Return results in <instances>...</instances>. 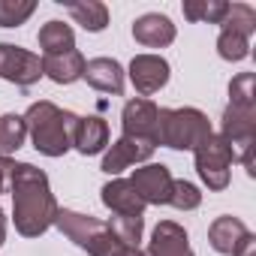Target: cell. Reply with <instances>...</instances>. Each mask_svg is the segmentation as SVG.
I'll return each instance as SVG.
<instances>
[{
	"label": "cell",
	"instance_id": "obj_1",
	"mask_svg": "<svg viewBox=\"0 0 256 256\" xmlns=\"http://www.w3.org/2000/svg\"><path fill=\"white\" fill-rule=\"evenodd\" d=\"M12 187V223L24 238H40L54 226L58 202L48 187V175L34 163H12L10 172Z\"/></svg>",
	"mask_w": 256,
	"mask_h": 256
},
{
	"label": "cell",
	"instance_id": "obj_2",
	"mask_svg": "<svg viewBox=\"0 0 256 256\" xmlns=\"http://www.w3.org/2000/svg\"><path fill=\"white\" fill-rule=\"evenodd\" d=\"M24 126H28V136L34 142V148L46 157H64L72 148V133H76V124L78 114L66 112L48 100L34 102L24 114Z\"/></svg>",
	"mask_w": 256,
	"mask_h": 256
},
{
	"label": "cell",
	"instance_id": "obj_3",
	"mask_svg": "<svg viewBox=\"0 0 256 256\" xmlns=\"http://www.w3.org/2000/svg\"><path fill=\"white\" fill-rule=\"evenodd\" d=\"M211 133V120L199 108H160L157 114V145L172 151H196Z\"/></svg>",
	"mask_w": 256,
	"mask_h": 256
},
{
	"label": "cell",
	"instance_id": "obj_4",
	"mask_svg": "<svg viewBox=\"0 0 256 256\" xmlns=\"http://www.w3.org/2000/svg\"><path fill=\"white\" fill-rule=\"evenodd\" d=\"M232 157V163H241L247 175H253V145H256V108H223V126L217 133Z\"/></svg>",
	"mask_w": 256,
	"mask_h": 256
},
{
	"label": "cell",
	"instance_id": "obj_5",
	"mask_svg": "<svg viewBox=\"0 0 256 256\" xmlns=\"http://www.w3.org/2000/svg\"><path fill=\"white\" fill-rule=\"evenodd\" d=\"M193 157H196V172H199V178H202V184L208 190H226L229 187L232 157H229V151H226V145H223V139L217 133H211L193 151Z\"/></svg>",
	"mask_w": 256,
	"mask_h": 256
},
{
	"label": "cell",
	"instance_id": "obj_6",
	"mask_svg": "<svg viewBox=\"0 0 256 256\" xmlns=\"http://www.w3.org/2000/svg\"><path fill=\"white\" fill-rule=\"evenodd\" d=\"M0 78L18 88H30L42 78V58L22 46L0 42Z\"/></svg>",
	"mask_w": 256,
	"mask_h": 256
},
{
	"label": "cell",
	"instance_id": "obj_7",
	"mask_svg": "<svg viewBox=\"0 0 256 256\" xmlns=\"http://www.w3.org/2000/svg\"><path fill=\"white\" fill-rule=\"evenodd\" d=\"M157 151V142L151 139H136V136H120L118 142H112L106 148V157H102V172L106 175H120L124 169H130L136 163H148L151 154Z\"/></svg>",
	"mask_w": 256,
	"mask_h": 256
},
{
	"label": "cell",
	"instance_id": "obj_8",
	"mask_svg": "<svg viewBox=\"0 0 256 256\" xmlns=\"http://www.w3.org/2000/svg\"><path fill=\"white\" fill-rule=\"evenodd\" d=\"M172 181L175 178H172L169 166H163V163H145V166L133 169V178H130L133 190L139 193V199L145 205H166Z\"/></svg>",
	"mask_w": 256,
	"mask_h": 256
},
{
	"label": "cell",
	"instance_id": "obj_9",
	"mask_svg": "<svg viewBox=\"0 0 256 256\" xmlns=\"http://www.w3.org/2000/svg\"><path fill=\"white\" fill-rule=\"evenodd\" d=\"M54 226H58L70 241H76L82 250H88V247L108 229L106 220H96V217H90V214H78V211H72V208H58Z\"/></svg>",
	"mask_w": 256,
	"mask_h": 256
},
{
	"label": "cell",
	"instance_id": "obj_10",
	"mask_svg": "<svg viewBox=\"0 0 256 256\" xmlns=\"http://www.w3.org/2000/svg\"><path fill=\"white\" fill-rule=\"evenodd\" d=\"M157 114L160 108L145 100V96H136L124 106L120 112V126H124V136H136V139H151L157 142Z\"/></svg>",
	"mask_w": 256,
	"mask_h": 256
},
{
	"label": "cell",
	"instance_id": "obj_11",
	"mask_svg": "<svg viewBox=\"0 0 256 256\" xmlns=\"http://www.w3.org/2000/svg\"><path fill=\"white\" fill-rule=\"evenodd\" d=\"M130 82L145 96L157 94L169 82V60L160 54H136L130 60Z\"/></svg>",
	"mask_w": 256,
	"mask_h": 256
},
{
	"label": "cell",
	"instance_id": "obj_12",
	"mask_svg": "<svg viewBox=\"0 0 256 256\" xmlns=\"http://www.w3.org/2000/svg\"><path fill=\"white\" fill-rule=\"evenodd\" d=\"M253 238V232L238 220V217H217L211 226H208V244L220 253V256H238V250Z\"/></svg>",
	"mask_w": 256,
	"mask_h": 256
},
{
	"label": "cell",
	"instance_id": "obj_13",
	"mask_svg": "<svg viewBox=\"0 0 256 256\" xmlns=\"http://www.w3.org/2000/svg\"><path fill=\"white\" fill-rule=\"evenodd\" d=\"M145 256H193L187 229L175 220H160L154 235H151V244H148Z\"/></svg>",
	"mask_w": 256,
	"mask_h": 256
},
{
	"label": "cell",
	"instance_id": "obj_14",
	"mask_svg": "<svg viewBox=\"0 0 256 256\" xmlns=\"http://www.w3.org/2000/svg\"><path fill=\"white\" fill-rule=\"evenodd\" d=\"M133 40L145 48H163L175 42V24L163 12H145L133 22Z\"/></svg>",
	"mask_w": 256,
	"mask_h": 256
},
{
	"label": "cell",
	"instance_id": "obj_15",
	"mask_svg": "<svg viewBox=\"0 0 256 256\" xmlns=\"http://www.w3.org/2000/svg\"><path fill=\"white\" fill-rule=\"evenodd\" d=\"M94 90H102V94H124V66L114 60V58H94L84 64V76H82Z\"/></svg>",
	"mask_w": 256,
	"mask_h": 256
},
{
	"label": "cell",
	"instance_id": "obj_16",
	"mask_svg": "<svg viewBox=\"0 0 256 256\" xmlns=\"http://www.w3.org/2000/svg\"><path fill=\"white\" fill-rule=\"evenodd\" d=\"M72 148H76L78 154H84V157L106 151V148H108V124H106L100 114L78 118L76 133H72Z\"/></svg>",
	"mask_w": 256,
	"mask_h": 256
},
{
	"label": "cell",
	"instance_id": "obj_17",
	"mask_svg": "<svg viewBox=\"0 0 256 256\" xmlns=\"http://www.w3.org/2000/svg\"><path fill=\"white\" fill-rule=\"evenodd\" d=\"M100 199H102V205L112 214H136V217H142V211H145V202L139 199V193L133 190V184L124 181V178L108 181L100 190Z\"/></svg>",
	"mask_w": 256,
	"mask_h": 256
},
{
	"label": "cell",
	"instance_id": "obj_18",
	"mask_svg": "<svg viewBox=\"0 0 256 256\" xmlns=\"http://www.w3.org/2000/svg\"><path fill=\"white\" fill-rule=\"evenodd\" d=\"M84 58L82 52H64V54H46L42 58V76H48L54 84H72L84 76Z\"/></svg>",
	"mask_w": 256,
	"mask_h": 256
},
{
	"label": "cell",
	"instance_id": "obj_19",
	"mask_svg": "<svg viewBox=\"0 0 256 256\" xmlns=\"http://www.w3.org/2000/svg\"><path fill=\"white\" fill-rule=\"evenodd\" d=\"M40 48L46 54H64V52H72L76 48V34L70 24L52 18L40 28Z\"/></svg>",
	"mask_w": 256,
	"mask_h": 256
},
{
	"label": "cell",
	"instance_id": "obj_20",
	"mask_svg": "<svg viewBox=\"0 0 256 256\" xmlns=\"http://www.w3.org/2000/svg\"><path fill=\"white\" fill-rule=\"evenodd\" d=\"M28 139V126H24V118L16 114V112H6L0 114V157H12Z\"/></svg>",
	"mask_w": 256,
	"mask_h": 256
},
{
	"label": "cell",
	"instance_id": "obj_21",
	"mask_svg": "<svg viewBox=\"0 0 256 256\" xmlns=\"http://www.w3.org/2000/svg\"><path fill=\"white\" fill-rule=\"evenodd\" d=\"M66 10H70L72 22H76V24H82L84 30H90V34H100V30H106V28H108V6H106V4H100V0L70 4Z\"/></svg>",
	"mask_w": 256,
	"mask_h": 256
},
{
	"label": "cell",
	"instance_id": "obj_22",
	"mask_svg": "<svg viewBox=\"0 0 256 256\" xmlns=\"http://www.w3.org/2000/svg\"><path fill=\"white\" fill-rule=\"evenodd\" d=\"M184 18L187 22H208V24H220L226 18L229 4L226 0H184Z\"/></svg>",
	"mask_w": 256,
	"mask_h": 256
},
{
	"label": "cell",
	"instance_id": "obj_23",
	"mask_svg": "<svg viewBox=\"0 0 256 256\" xmlns=\"http://www.w3.org/2000/svg\"><path fill=\"white\" fill-rule=\"evenodd\" d=\"M220 24H223V30L250 40V34L256 30V10H253L250 4H229L226 18H223Z\"/></svg>",
	"mask_w": 256,
	"mask_h": 256
},
{
	"label": "cell",
	"instance_id": "obj_24",
	"mask_svg": "<svg viewBox=\"0 0 256 256\" xmlns=\"http://www.w3.org/2000/svg\"><path fill=\"white\" fill-rule=\"evenodd\" d=\"M108 229L114 232V238H118L124 247H139L142 232H145V217H136V214H114V217L108 220Z\"/></svg>",
	"mask_w": 256,
	"mask_h": 256
},
{
	"label": "cell",
	"instance_id": "obj_25",
	"mask_svg": "<svg viewBox=\"0 0 256 256\" xmlns=\"http://www.w3.org/2000/svg\"><path fill=\"white\" fill-rule=\"evenodd\" d=\"M229 106L256 108V76L253 72H238L229 82Z\"/></svg>",
	"mask_w": 256,
	"mask_h": 256
},
{
	"label": "cell",
	"instance_id": "obj_26",
	"mask_svg": "<svg viewBox=\"0 0 256 256\" xmlns=\"http://www.w3.org/2000/svg\"><path fill=\"white\" fill-rule=\"evenodd\" d=\"M34 12V0H0V28H22Z\"/></svg>",
	"mask_w": 256,
	"mask_h": 256
},
{
	"label": "cell",
	"instance_id": "obj_27",
	"mask_svg": "<svg viewBox=\"0 0 256 256\" xmlns=\"http://www.w3.org/2000/svg\"><path fill=\"white\" fill-rule=\"evenodd\" d=\"M217 54L229 64H238L250 54V40L238 36V34H229V30H220L217 36Z\"/></svg>",
	"mask_w": 256,
	"mask_h": 256
},
{
	"label": "cell",
	"instance_id": "obj_28",
	"mask_svg": "<svg viewBox=\"0 0 256 256\" xmlns=\"http://www.w3.org/2000/svg\"><path fill=\"white\" fill-rule=\"evenodd\" d=\"M166 205H172L178 211H193V208L202 205V193L190 181H172V190H169V202Z\"/></svg>",
	"mask_w": 256,
	"mask_h": 256
},
{
	"label": "cell",
	"instance_id": "obj_29",
	"mask_svg": "<svg viewBox=\"0 0 256 256\" xmlns=\"http://www.w3.org/2000/svg\"><path fill=\"white\" fill-rule=\"evenodd\" d=\"M10 172H12V160L10 157H0V193H4V187L10 181Z\"/></svg>",
	"mask_w": 256,
	"mask_h": 256
},
{
	"label": "cell",
	"instance_id": "obj_30",
	"mask_svg": "<svg viewBox=\"0 0 256 256\" xmlns=\"http://www.w3.org/2000/svg\"><path fill=\"white\" fill-rule=\"evenodd\" d=\"M238 256H256V235H253V238H250L241 250H238Z\"/></svg>",
	"mask_w": 256,
	"mask_h": 256
},
{
	"label": "cell",
	"instance_id": "obj_31",
	"mask_svg": "<svg viewBox=\"0 0 256 256\" xmlns=\"http://www.w3.org/2000/svg\"><path fill=\"white\" fill-rule=\"evenodd\" d=\"M4 241H6V214L0 208V247H4Z\"/></svg>",
	"mask_w": 256,
	"mask_h": 256
},
{
	"label": "cell",
	"instance_id": "obj_32",
	"mask_svg": "<svg viewBox=\"0 0 256 256\" xmlns=\"http://www.w3.org/2000/svg\"><path fill=\"white\" fill-rule=\"evenodd\" d=\"M126 256H145V253H142L139 247H130V250H126Z\"/></svg>",
	"mask_w": 256,
	"mask_h": 256
}]
</instances>
